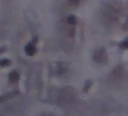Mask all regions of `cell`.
<instances>
[{
  "label": "cell",
  "mask_w": 128,
  "mask_h": 116,
  "mask_svg": "<svg viewBox=\"0 0 128 116\" xmlns=\"http://www.w3.org/2000/svg\"><path fill=\"white\" fill-rule=\"evenodd\" d=\"M69 2H72V3H78L80 0H68Z\"/></svg>",
  "instance_id": "obj_9"
},
{
  "label": "cell",
  "mask_w": 128,
  "mask_h": 116,
  "mask_svg": "<svg viewBox=\"0 0 128 116\" xmlns=\"http://www.w3.org/2000/svg\"><path fill=\"white\" fill-rule=\"evenodd\" d=\"M91 85H92V82H91L90 80H88V81H86V83H85V86H84V88H83V90H84V92H87V91L89 90V88L91 87Z\"/></svg>",
  "instance_id": "obj_6"
},
{
  "label": "cell",
  "mask_w": 128,
  "mask_h": 116,
  "mask_svg": "<svg viewBox=\"0 0 128 116\" xmlns=\"http://www.w3.org/2000/svg\"><path fill=\"white\" fill-rule=\"evenodd\" d=\"M5 51H6V47H5V46H3V47H0V54L4 53Z\"/></svg>",
  "instance_id": "obj_8"
},
{
  "label": "cell",
  "mask_w": 128,
  "mask_h": 116,
  "mask_svg": "<svg viewBox=\"0 0 128 116\" xmlns=\"http://www.w3.org/2000/svg\"><path fill=\"white\" fill-rule=\"evenodd\" d=\"M19 78H20V75H19L18 71H16V70L11 71V72L9 73V75H8V80H9L11 83H16V82H18Z\"/></svg>",
  "instance_id": "obj_3"
},
{
  "label": "cell",
  "mask_w": 128,
  "mask_h": 116,
  "mask_svg": "<svg viewBox=\"0 0 128 116\" xmlns=\"http://www.w3.org/2000/svg\"><path fill=\"white\" fill-rule=\"evenodd\" d=\"M120 47H121V48H123V49H126V48H127V39H126V40H124V41H123V43H121V44H120Z\"/></svg>",
  "instance_id": "obj_7"
},
{
  "label": "cell",
  "mask_w": 128,
  "mask_h": 116,
  "mask_svg": "<svg viewBox=\"0 0 128 116\" xmlns=\"http://www.w3.org/2000/svg\"><path fill=\"white\" fill-rule=\"evenodd\" d=\"M24 50H25V53H26L28 56H33V55L36 53V47H35V43H33V42L28 43V44L25 46Z\"/></svg>",
  "instance_id": "obj_2"
},
{
  "label": "cell",
  "mask_w": 128,
  "mask_h": 116,
  "mask_svg": "<svg viewBox=\"0 0 128 116\" xmlns=\"http://www.w3.org/2000/svg\"><path fill=\"white\" fill-rule=\"evenodd\" d=\"M11 65V61L9 59H1L0 60V67H8Z\"/></svg>",
  "instance_id": "obj_5"
},
{
  "label": "cell",
  "mask_w": 128,
  "mask_h": 116,
  "mask_svg": "<svg viewBox=\"0 0 128 116\" xmlns=\"http://www.w3.org/2000/svg\"><path fill=\"white\" fill-rule=\"evenodd\" d=\"M67 23L69 24V25H75L76 23H77V17L76 16H74V15H69L68 17H67Z\"/></svg>",
  "instance_id": "obj_4"
},
{
  "label": "cell",
  "mask_w": 128,
  "mask_h": 116,
  "mask_svg": "<svg viewBox=\"0 0 128 116\" xmlns=\"http://www.w3.org/2000/svg\"><path fill=\"white\" fill-rule=\"evenodd\" d=\"M93 61L97 64H104L108 61V55L107 52L105 50V48H100V49H96L93 52L92 55Z\"/></svg>",
  "instance_id": "obj_1"
}]
</instances>
